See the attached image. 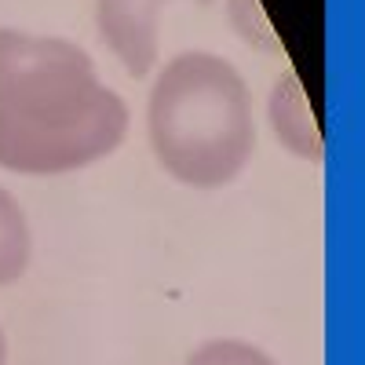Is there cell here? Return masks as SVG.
<instances>
[{
    "label": "cell",
    "mask_w": 365,
    "mask_h": 365,
    "mask_svg": "<svg viewBox=\"0 0 365 365\" xmlns=\"http://www.w3.org/2000/svg\"><path fill=\"white\" fill-rule=\"evenodd\" d=\"M128 103L66 37L0 29V168L66 175L125 143Z\"/></svg>",
    "instance_id": "cell-1"
},
{
    "label": "cell",
    "mask_w": 365,
    "mask_h": 365,
    "mask_svg": "<svg viewBox=\"0 0 365 365\" xmlns=\"http://www.w3.org/2000/svg\"><path fill=\"white\" fill-rule=\"evenodd\" d=\"M146 135L158 165L182 187L220 190L256 154L252 91L216 51H179L146 99Z\"/></svg>",
    "instance_id": "cell-2"
},
{
    "label": "cell",
    "mask_w": 365,
    "mask_h": 365,
    "mask_svg": "<svg viewBox=\"0 0 365 365\" xmlns=\"http://www.w3.org/2000/svg\"><path fill=\"white\" fill-rule=\"evenodd\" d=\"M175 0H96V26L103 44L113 51V58L125 66L128 77H146L158 66L161 51V8ZM194 4H212V0H194Z\"/></svg>",
    "instance_id": "cell-3"
},
{
    "label": "cell",
    "mask_w": 365,
    "mask_h": 365,
    "mask_svg": "<svg viewBox=\"0 0 365 365\" xmlns=\"http://www.w3.org/2000/svg\"><path fill=\"white\" fill-rule=\"evenodd\" d=\"M270 125H274L278 143L289 146L296 158H307V161L322 158V132H318V120L311 113V103H307V96H303L296 73H285V77H278V84H274V91H270Z\"/></svg>",
    "instance_id": "cell-4"
},
{
    "label": "cell",
    "mask_w": 365,
    "mask_h": 365,
    "mask_svg": "<svg viewBox=\"0 0 365 365\" xmlns=\"http://www.w3.org/2000/svg\"><path fill=\"white\" fill-rule=\"evenodd\" d=\"M29 259H34V237L26 212L8 187H0V289L15 285L29 270Z\"/></svg>",
    "instance_id": "cell-5"
},
{
    "label": "cell",
    "mask_w": 365,
    "mask_h": 365,
    "mask_svg": "<svg viewBox=\"0 0 365 365\" xmlns=\"http://www.w3.org/2000/svg\"><path fill=\"white\" fill-rule=\"evenodd\" d=\"M182 365H278V361L249 340H205L187 354Z\"/></svg>",
    "instance_id": "cell-6"
},
{
    "label": "cell",
    "mask_w": 365,
    "mask_h": 365,
    "mask_svg": "<svg viewBox=\"0 0 365 365\" xmlns=\"http://www.w3.org/2000/svg\"><path fill=\"white\" fill-rule=\"evenodd\" d=\"M0 365H8V336H4V329H0Z\"/></svg>",
    "instance_id": "cell-7"
}]
</instances>
